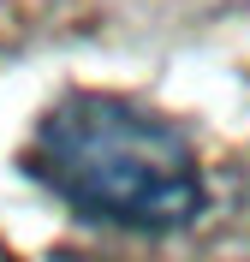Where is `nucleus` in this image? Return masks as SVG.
<instances>
[{"instance_id":"obj_1","label":"nucleus","mask_w":250,"mask_h":262,"mask_svg":"<svg viewBox=\"0 0 250 262\" xmlns=\"http://www.w3.org/2000/svg\"><path fill=\"white\" fill-rule=\"evenodd\" d=\"M18 167L72 214L119 232H179L209 203L185 131L143 101L107 90L60 96L36 119Z\"/></svg>"}]
</instances>
